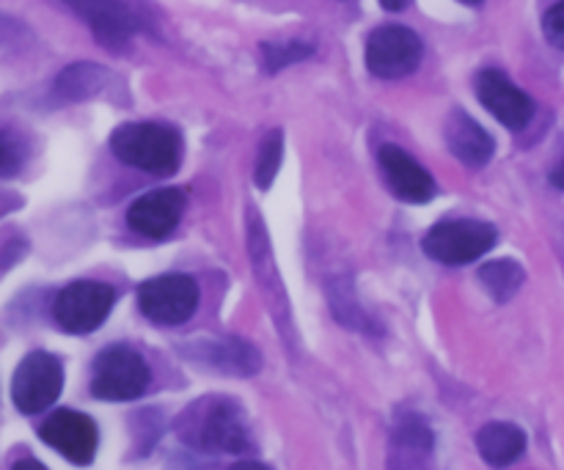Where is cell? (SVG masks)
<instances>
[{
  "label": "cell",
  "mask_w": 564,
  "mask_h": 470,
  "mask_svg": "<svg viewBox=\"0 0 564 470\" xmlns=\"http://www.w3.org/2000/svg\"><path fill=\"white\" fill-rule=\"evenodd\" d=\"M207 363L235 374H253L259 369V352L240 339H226L207 345Z\"/></svg>",
  "instance_id": "e0dca14e"
},
{
  "label": "cell",
  "mask_w": 564,
  "mask_h": 470,
  "mask_svg": "<svg viewBox=\"0 0 564 470\" xmlns=\"http://www.w3.org/2000/svg\"><path fill=\"white\" fill-rule=\"evenodd\" d=\"M149 367L130 347H110L94 361L91 391L97 400L132 402L147 391Z\"/></svg>",
  "instance_id": "5b68a950"
},
{
  "label": "cell",
  "mask_w": 564,
  "mask_h": 470,
  "mask_svg": "<svg viewBox=\"0 0 564 470\" xmlns=\"http://www.w3.org/2000/svg\"><path fill=\"white\" fill-rule=\"evenodd\" d=\"M138 306L154 325H182L196 311L198 286L180 273L158 275L138 289Z\"/></svg>",
  "instance_id": "ba28073f"
},
{
  "label": "cell",
  "mask_w": 564,
  "mask_h": 470,
  "mask_svg": "<svg viewBox=\"0 0 564 470\" xmlns=\"http://www.w3.org/2000/svg\"><path fill=\"white\" fill-rule=\"evenodd\" d=\"M11 470H47V468H44L42 462H36V460H20Z\"/></svg>",
  "instance_id": "cb8c5ba5"
},
{
  "label": "cell",
  "mask_w": 564,
  "mask_h": 470,
  "mask_svg": "<svg viewBox=\"0 0 564 470\" xmlns=\"http://www.w3.org/2000/svg\"><path fill=\"white\" fill-rule=\"evenodd\" d=\"M499 234L494 226L479 223V220H446L430 229L424 237V251L430 259L441 264H468L482 259L496 245Z\"/></svg>",
  "instance_id": "3957f363"
},
{
  "label": "cell",
  "mask_w": 564,
  "mask_h": 470,
  "mask_svg": "<svg viewBox=\"0 0 564 470\" xmlns=\"http://www.w3.org/2000/svg\"><path fill=\"white\" fill-rule=\"evenodd\" d=\"M477 449L488 466L494 468H507L523 455L527 449V435L521 427L505 422L485 424L477 433Z\"/></svg>",
  "instance_id": "9a60e30c"
},
{
  "label": "cell",
  "mask_w": 564,
  "mask_h": 470,
  "mask_svg": "<svg viewBox=\"0 0 564 470\" xmlns=\"http://www.w3.org/2000/svg\"><path fill=\"white\" fill-rule=\"evenodd\" d=\"M424 44L411 28L383 25L367 39V69L380 80H397L419 69Z\"/></svg>",
  "instance_id": "52a82bcc"
},
{
  "label": "cell",
  "mask_w": 564,
  "mask_h": 470,
  "mask_svg": "<svg viewBox=\"0 0 564 470\" xmlns=\"http://www.w3.org/2000/svg\"><path fill=\"white\" fill-rule=\"evenodd\" d=\"M543 31L554 47L564 50V3H554L543 17Z\"/></svg>",
  "instance_id": "44dd1931"
},
{
  "label": "cell",
  "mask_w": 564,
  "mask_h": 470,
  "mask_svg": "<svg viewBox=\"0 0 564 470\" xmlns=\"http://www.w3.org/2000/svg\"><path fill=\"white\" fill-rule=\"evenodd\" d=\"M116 306V289L99 281H75L58 292L53 317L66 334H91Z\"/></svg>",
  "instance_id": "277c9868"
},
{
  "label": "cell",
  "mask_w": 564,
  "mask_h": 470,
  "mask_svg": "<svg viewBox=\"0 0 564 470\" xmlns=\"http://www.w3.org/2000/svg\"><path fill=\"white\" fill-rule=\"evenodd\" d=\"M108 83V72L97 64H75L64 69L55 83V91L64 99H88L97 97Z\"/></svg>",
  "instance_id": "2e32d148"
},
{
  "label": "cell",
  "mask_w": 564,
  "mask_h": 470,
  "mask_svg": "<svg viewBox=\"0 0 564 470\" xmlns=\"http://www.w3.org/2000/svg\"><path fill=\"white\" fill-rule=\"evenodd\" d=\"M110 149L121 163L154 176L176 174L182 163V135L160 121L121 124L110 135Z\"/></svg>",
  "instance_id": "6da1fadb"
},
{
  "label": "cell",
  "mask_w": 564,
  "mask_h": 470,
  "mask_svg": "<svg viewBox=\"0 0 564 470\" xmlns=\"http://www.w3.org/2000/svg\"><path fill=\"white\" fill-rule=\"evenodd\" d=\"M39 438L75 466H91L94 457H97L99 433L97 424L86 413L55 411L39 427Z\"/></svg>",
  "instance_id": "9c48e42d"
},
{
  "label": "cell",
  "mask_w": 564,
  "mask_h": 470,
  "mask_svg": "<svg viewBox=\"0 0 564 470\" xmlns=\"http://www.w3.org/2000/svg\"><path fill=\"white\" fill-rule=\"evenodd\" d=\"M444 138L449 152L455 154L460 163L471 165V168H482V165H488L496 152V143L494 138H490V132L485 130L479 121H474L471 116L463 113V110H455V113L446 119Z\"/></svg>",
  "instance_id": "4fadbf2b"
},
{
  "label": "cell",
  "mask_w": 564,
  "mask_h": 470,
  "mask_svg": "<svg viewBox=\"0 0 564 470\" xmlns=\"http://www.w3.org/2000/svg\"><path fill=\"white\" fill-rule=\"evenodd\" d=\"M64 389V367L50 352H31L25 361L17 367L14 380H11V400L17 411L25 416L47 411L55 405Z\"/></svg>",
  "instance_id": "8992f818"
},
{
  "label": "cell",
  "mask_w": 564,
  "mask_h": 470,
  "mask_svg": "<svg viewBox=\"0 0 564 470\" xmlns=\"http://www.w3.org/2000/svg\"><path fill=\"white\" fill-rule=\"evenodd\" d=\"M474 88H477L479 102H482L507 130L518 132L532 121L534 99L529 97L527 91H521V88H518L501 69L479 72L477 80H474Z\"/></svg>",
  "instance_id": "30bf717a"
},
{
  "label": "cell",
  "mask_w": 564,
  "mask_h": 470,
  "mask_svg": "<svg viewBox=\"0 0 564 470\" xmlns=\"http://www.w3.org/2000/svg\"><path fill=\"white\" fill-rule=\"evenodd\" d=\"M17 163H20V160L14 157V141H11L9 130H6V132H3V176L14 174Z\"/></svg>",
  "instance_id": "7402d4cb"
},
{
  "label": "cell",
  "mask_w": 564,
  "mask_h": 470,
  "mask_svg": "<svg viewBox=\"0 0 564 470\" xmlns=\"http://www.w3.org/2000/svg\"><path fill=\"white\" fill-rule=\"evenodd\" d=\"M523 267L512 259H499V262H488L479 270V281H482L485 289L490 292V297L499 303H507L510 297H516V292L523 286Z\"/></svg>",
  "instance_id": "ac0fdd59"
},
{
  "label": "cell",
  "mask_w": 564,
  "mask_h": 470,
  "mask_svg": "<svg viewBox=\"0 0 564 470\" xmlns=\"http://www.w3.org/2000/svg\"><path fill=\"white\" fill-rule=\"evenodd\" d=\"M231 470H270V468L259 466V462H242V466H235Z\"/></svg>",
  "instance_id": "d4e9b609"
},
{
  "label": "cell",
  "mask_w": 564,
  "mask_h": 470,
  "mask_svg": "<svg viewBox=\"0 0 564 470\" xmlns=\"http://www.w3.org/2000/svg\"><path fill=\"white\" fill-rule=\"evenodd\" d=\"M94 28V36L105 44V47L121 50L132 39V33L141 25V17L132 6L124 3H75Z\"/></svg>",
  "instance_id": "5bb4252c"
},
{
  "label": "cell",
  "mask_w": 564,
  "mask_h": 470,
  "mask_svg": "<svg viewBox=\"0 0 564 470\" xmlns=\"http://www.w3.org/2000/svg\"><path fill=\"white\" fill-rule=\"evenodd\" d=\"M182 438L202 451H226L240 455L253 449L251 427L246 411L231 400H213L193 405L182 418Z\"/></svg>",
  "instance_id": "7a4b0ae2"
},
{
  "label": "cell",
  "mask_w": 564,
  "mask_h": 470,
  "mask_svg": "<svg viewBox=\"0 0 564 470\" xmlns=\"http://www.w3.org/2000/svg\"><path fill=\"white\" fill-rule=\"evenodd\" d=\"M262 53H264V61H268V72H279L281 66L308 58V55H312V44H301V42L264 44Z\"/></svg>",
  "instance_id": "ffe728a7"
},
{
  "label": "cell",
  "mask_w": 564,
  "mask_h": 470,
  "mask_svg": "<svg viewBox=\"0 0 564 470\" xmlns=\"http://www.w3.org/2000/svg\"><path fill=\"white\" fill-rule=\"evenodd\" d=\"M383 6H386V9H389V11H400V9H405L408 3H389V0H386Z\"/></svg>",
  "instance_id": "484cf974"
},
{
  "label": "cell",
  "mask_w": 564,
  "mask_h": 470,
  "mask_svg": "<svg viewBox=\"0 0 564 470\" xmlns=\"http://www.w3.org/2000/svg\"><path fill=\"white\" fill-rule=\"evenodd\" d=\"M551 185L560 187V190H564V157L560 160V165H556V168L551 171Z\"/></svg>",
  "instance_id": "603a6c76"
},
{
  "label": "cell",
  "mask_w": 564,
  "mask_h": 470,
  "mask_svg": "<svg viewBox=\"0 0 564 470\" xmlns=\"http://www.w3.org/2000/svg\"><path fill=\"white\" fill-rule=\"evenodd\" d=\"M281 160H284V135L281 130H273L259 146V157H257V185L262 190H268L273 185L275 174L281 168Z\"/></svg>",
  "instance_id": "d6986e66"
},
{
  "label": "cell",
  "mask_w": 564,
  "mask_h": 470,
  "mask_svg": "<svg viewBox=\"0 0 564 470\" xmlns=\"http://www.w3.org/2000/svg\"><path fill=\"white\" fill-rule=\"evenodd\" d=\"M380 174L397 198L408 204H427L435 196V179L405 152V149L386 143L378 152Z\"/></svg>",
  "instance_id": "7c38bea8"
},
{
  "label": "cell",
  "mask_w": 564,
  "mask_h": 470,
  "mask_svg": "<svg viewBox=\"0 0 564 470\" xmlns=\"http://www.w3.org/2000/svg\"><path fill=\"white\" fill-rule=\"evenodd\" d=\"M185 207V193L176 190V187L152 190L130 204V209H127V226L135 234L149 237V240H163L165 234H171L180 226Z\"/></svg>",
  "instance_id": "8fae6325"
}]
</instances>
